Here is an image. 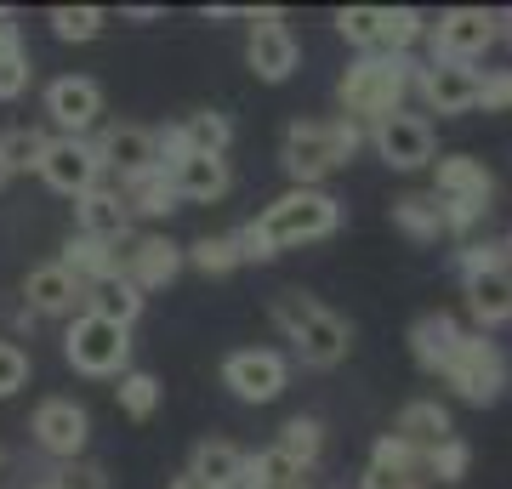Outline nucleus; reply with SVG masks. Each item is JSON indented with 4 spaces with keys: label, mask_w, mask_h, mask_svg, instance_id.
<instances>
[{
    "label": "nucleus",
    "mask_w": 512,
    "mask_h": 489,
    "mask_svg": "<svg viewBox=\"0 0 512 489\" xmlns=\"http://www.w3.org/2000/svg\"><path fill=\"white\" fill-rule=\"evenodd\" d=\"M416 57H387V52H370V57H353L342 80H336V97H342V114L353 126H376L387 114L404 109V97L416 91Z\"/></svg>",
    "instance_id": "nucleus-1"
},
{
    "label": "nucleus",
    "mask_w": 512,
    "mask_h": 489,
    "mask_svg": "<svg viewBox=\"0 0 512 489\" xmlns=\"http://www.w3.org/2000/svg\"><path fill=\"white\" fill-rule=\"evenodd\" d=\"M359 143H365V126H353L348 114H336V120H291L285 143H279V165H285V177L296 188H319L330 171H342L359 154Z\"/></svg>",
    "instance_id": "nucleus-2"
},
{
    "label": "nucleus",
    "mask_w": 512,
    "mask_h": 489,
    "mask_svg": "<svg viewBox=\"0 0 512 489\" xmlns=\"http://www.w3.org/2000/svg\"><path fill=\"white\" fill-rule=\"evenodd\" d=\"M274 325L285 330V342L296 347V359L308 364V370H336L353 347V325L342 313H330L319 296H308V290H279Z\"/></svg>",
    "instance_id": "nucleus-3"
},
{
    "label": "nucleus",
    "mask_w": 512,
    "mask_h": 489,
    "mask_svg": "<svg viewBox=\"0 0 512 489\" xmlns=\"http://www.w3.org/2000/svg\"><path fill=\"white\" fill-rule=\"evenodd\" d=\"M262 239L279 251H296V245H313V239H330L342 228V200L325 194V188H291V194H279L262 217H256Z\"/></svg>",
    "instance_id": "nucleus-4"
},
{
    "label": "nucleus",
    "mask_w": 512,
    "mask_h": 489,
    "mask_svg": "<svg viewBox=\"0 0 512 489\" xmlns=\"http://www.w3.org/2000/svg\"><path fill=\"white\" fill-rule=\"evenodd\" d=\"M495 40H501V12H484V6H450L439 18H427V52H433V63H467V69H478Z\"/></svg>",
    "instance_id": "nucleus-5"
},
{
    "label": "nucleus",
    "mask_w": 512,
    "mask_h": 489,
    "mask_svg": "<svg viewBox=\"0 0 512 489\" xmlns=\"http://www.w3.org/2000/svg\"><path fill=\"white\" fill-rule=\"evenodd\" d=\"M63 359L80 370V376H126L131 370V330L126 325H109L97 313H74L69 319V336H63Z\"/></svg>",
    "instance_id": "nucleus-6"
},
{
    "label": "nucleus",
    "mask_w": 512,
    "mask_h": 489,
    "mask_svg": "<svg viewBox=\"0 0 512 489\" xmlns=\"http://www.w3.org/2000/svg\"><path fill=\"white\" fill-rule=\"evenodd\" d=\"M444 387L456 393L461 404H495L507 393V359H501V347L484 336V330H467L456 347V359L444 364Z\"/></svg>",
    "instance_id": "nucleus-7"
},
{
    "label": "nucleus",
    "mask_w": 512,
    "mask_h": 489,
    "mask_svg": "<svg viewBox=\"0 0 512 489\" xmlns=\"http://www.w3.org/2000/svg\"><path fill=\"white\" fill-rule=\"evenodd\" d=\"M365 143L376 148V160L393 165V171H421V165L439 160V137H433V120L427 114H387V120H376V126L365 131Z\"/></svg>",
    "instance_id": "nucleus-8"
},
{
    "label": "nucleus",
    "mask_w": 512,
    "mask_h": 489,
    "mask_svg": "<svg viewBox=\"0 0 512 489\" xmlns=\"http://www.w3.org/2000/svg\"><path fill=\"white\" fill-rule=\"evenodd\" d=\"M222 387L234 393L239 404H274L285 387H291V364L274 347H239L222 359Z\"/></svg>",
    "instance_id": "nucleus-9"
},
{
    "label": "nucleus",
    "mask_w": 512,
    "mask_h": 489,
    "mask_svg": "<svg viewBox=\"0 0 512 489\" xmlns=\"http://www.w3.org/2000/svg\"><path fill=\"white\" fill-rule=\"evenodd\" d=\"M478 80H484V69H467V63H421L416 69V97L427 114H439V120H450V114H473L478 109Z\"/></svg>",
    "instance_id": "nucleus-10"
},
{
    "label": "nucleus",
    "mask_w": 512,
    "mask_h": 489,
    "mask_svg": "<svg viewBox=\"0 0 512 489\" xmlns=\"http://www.w3.org/2000/svg\"><path fill=\"white\" fill-rule=\"evenodd\" d=\"M40 177H46V188L80 200V194H92L97 182H103V154H97L92 137H52L46 160H40Z\"/></svg>",
    "instance_id": "nucleus-11"
},
{
    "label": "nucleus",
    "mask_w": 512,
    "mask_h": 489,
    "mask_svg": "<svg viewBox=\"0 0 512 489\" xmlns=\"http://www.w3.org/2000/svg\"><path fill=\"white\" fill-rule=\"evenodd\" d=\"M296 35L285 29V12H256L251 18V46H245V63H251L256 80H268V86H285L296 74Z\"/></svg>",
    "instance_id": "nucleus-12"
},
{
    "label": "nucleus",
    "mask_w": 512,
    "mask_h": 489,
    "mask_svg": "<svg viewBox=\"0 0 512 489\" xmlns=\"http://www.w3.org/2000/svg\"><path fill=\"white\" fill-rule=\"evenodd\" d=\"M46 114L63 137H86V131L103 120V86L92 74H57L46 86Z\"/></svg>",
    "instance_id": "nucleus-13"
},
{
    "label": "nucleus",
    "mask_w": 512,
    "mask_h": 489,
    "mask_svg": "<svg viewBox=\"0 0 512 489\" xmlns=\"http://www.w3.org/2000/svg\"><path fill=\"white\" fill-rule=\"evenodd\" d=\"M86 438H92V416H86V404L46 399L35 410V444L52 455V461H80Z\"/></svg>",
    "instance_id": "nucleus-14"
},
{
    "label": "nucleus",
    "mask_w": 512,
    "mask_h": 489,
    "mask_svg": "<svg viewBox=\"0 0 512 489\" xmlns=\"http://www.w3.org/2000/svg\"><path fill=\"white\" fill-rule=\"evenodd\" d=\"M188 268V251L177 245V239H165V234H137L131 239V251H126V279L137 290H160L171 285L177 273Z\"/></svg>",
    "instance_id": "nucleus-15"
},
{
    "label": "nucleus",
    "mask_w": 512,
    "mask_h": 489,
    "mask_svg": "<svg viewBox=\"0 0 512 489\" xmlns=\"http://www.w3.org/2000/svg\"><path fill=\"white\" fill-rule=\"evenodd\" d=\"M23 302H29V313H46V319H63V313H86V285L74 279L63 262H40V268H29V279H23Z\"/></svg>",
    "instance_id": "nucleus-16"
},
{
    "label": "nucleus",
    "mask_w": 512,
    "mask_h": 489,
    "mask_svg": "<svg viewBox=\"0 0 512 489\" xmlns=\"http://www.w3.org/2000/svg\"><path fill=\"white\" fill-rule=\"evenodd\" d=\"M433 194L439 200H467V205H490L495 200V171L473 154H439L433 160Z\"/></svg>",
    "instance_id": "nucleus-17"
},
{
    "label": "nucleus",
    "mask_w": 512,
    "mask_h": 489,
    "mask_svg": "<svg viewBox=\"0 0 512 489\" xmlns=\"http://www.w3.org/2000/svg\"><path fill=\"white\" fill-rule=\"evenodd\" d=\"M92 143L103 154V171H120V182L160 165V143H154L148 126H109V131H97Z\"/></svg>",
    "instance_id": "nucleus-18"
},
{
    "label": "nucleus",
    "mask_w": 512,
    "mask_h": 489,
    "mask_svg": "<svg viewBox=\"0 0 512 489\" xmlns=\"http://www.w3.org/2000/svg\"><path fill=\"white\" fill-rule=\"evenodd\" d=\"M461 319L456 313H421L416 325H410V359L427 370V376H444V364L456 359V347H461Z\"/></svg>",
    "instance_id": "nucleus-19"
},
{
    "label": "nucleus",
    "mask_w": 512,
    "mask_h": 489,
    "mask_svg": "<svg viewBox=\"0 0 512 489\" xmlns=\"http://www.w3.org/2000/svg\"><path fill=\"white\" fill-rule=\"evenodd\" d=\"M74 222H80V234L86 239H109V245H120V239L131 234V205H126L120 188H103V182H97L92 194L74 200Z\"/></svg>",
    "instance_id": "nucleus-20"
},
{
    "label": "nucleus",
    "mask_w": 512,
    "mask_h": 489,
    "mask_svg": "<svg viewBox=\"0 0 512 489\" xmlns=\"http://www.w3.org/2000/svg\"><path fill=\"white\" fill-rule=\"evenodd\" d=\"M57 262H63V268H69L86 290L109 285V279H120V273H126L120 245H109V239H86V234H74L69 245H63V256H57Z\"/></svg>",
    "instance_id": "nucleus-21"
},
{
    "label": "nucleus",
    "mask_w": 512,
    "mask_h": 489,
    "mask_svg": "<svg viewBox=\"0 0 512 489\" xmlns=\"http://www.w3.org/2000/svg\"><path fill=\"white\" fill-rule=\"evenodd\" d=\"M171 182H177V200L217 205L222 194L234 188V171H228V160H222V154H188V160L171 171Z\"/></svg>",
    "instance_id": "nucleus-22"
},
{
    "label": "nucleus",
    "mask_w": 512,
    "mask_h": 489,
    "mask_svg": "<svg viewBox=\"0 0 512 489\" xmlns=\"http://www.w3.org/2000/svg\"><path fill=\"white\" fill-rule=\"evenodd\" d=\"M461 285H467V313H473V325L484 330V336L512 325V268L478 273V279H461Z\"/></svg>",
    "instance_id": "nucleus-23"
},
{
    "label": "nucleus",
    "mask_w": 512,
    "mask_h": 489,
    "mask_svg": "<svg viewBox=\"0 0 512 489\" xmlns=\"http://www.w3.org/2000/svg\"><path fill=\"white\" fill-rule=\"evenodd\" d=\"M393 433H399L404 444H416V450L427 455L433 444L456 438V421H450V410H444L439 399H410V404L399 410V421H393Z\"/></svg>",
    "instance_id": "nucleus-24"
},
{
    "label": "nucleus",
    "mask_w": 512,
    "mask_h": 489,
    "mask_svg": "<svg viewBox=\"0 0 512 489\" xmlns=\"http://www.w3.org/2000/svg\"><path fill=\"white\" fill-rule=\"evenodd\" d=\"M188 472H194L205 489H239V478H245V450L228 444V438H200Z\"/></svg>",
    "instance_id": "nucleus-25"
},
{
    "label": "nucleus",
    "mask_w": 512,
    "mask_h": 489,
    "mask_svg": "<svg viewBox=\"0 0 512 489\" xmlns=\"http://www.w3.org/2000/svg\"><path fill=\"white\" fill-rule=\"evenodd\" d=\"M393 222H399L404 239H416V245H439L444 239L439 194H399V200H393Z\"/></svg>",
    "instance_id": "nucleus-26"
},
{
    "label": "nucleus",
    "mask_w": 512,
    "mask_h": 489,
    "mask_svg": "<svg viewBox=\"0 0 512 489\" xmlns=\"http://www.w3.org/2000/svg\"><path fill=\"white\" fill-rule=\"evenodd\" d=\"M120 194H126L131 211H143V217H171L177 211V182H171V171L165 165H154V171H137V177L120 182Z\"/></svg>",
    "instance_id": "nucleus-27"
},
{
    "label": "nucleus",
    "mask_w": 512,
    "mask_h": 489,
    "mask_svg": "<svg viewBox=\"0 0 512 489\" xmlns=\"http://www.w3.org/2000/svg\"><path fill=\"white\" fill-rule=\"evenodd\" d=\"M143 290L131 285L126 273H120V279H109V285H97V290H86V313H97V319H109V325H137V319H143Z\"/></svg>",
    "instance_id": "nucleus-28"
},
{
    "label": "nucleus",
    "mask_w": 512,
    "mask_h": 489,
    "mask_svg": "<svg viewBox=\"0 0 512 489\" xmlns=\"http://www.w3.org/2000/svg\"><path fill=\"white\" fill-rule=\"evenodd\" d=\"M285 461H296L302 472H313L319 467V455H325V427L313 416H291L285 427H279V444H274Z\"/></svg>",
    "instance_id": "nucleus-29"
},
{
    "label": "nucleus",
    "mask_w": 512,
    "mask_h": 489,
    "mask_svg": "<svg viewBox=\"0 0 512 489\" xmlns=\"http://www.w3.org/2000/svg\"><path fill=\"white\" fill-rule=\"evenodd\" d=\"M46 131L35 126H12V131H0V165H6V177L12 171H40V160H46Z\"/></svg>",
    "instance_id": "nucleus-30"
},
{
    "label": "nucleus",
    "mask_w": 512,
    "mask_h": 489,
    "mask_svg": "<svg viewBox=\"0 0 512 489\" xmlns=\"http://www.w3.org/2000/svg\"><path fill=\"white\" fill-rule=\"evenodd\" d=\"M370 467L393 472V478H427V455H421L416 444H404L399 433H382L370 444Z\"/></svg>",
    "instance_id": "nucleus-31"
},
{
    "label": "nucleus",
    "mask_w": 512,
    "mask_h": 489,
    "mask_svg": "<svg viewBox=\"0 0 512 489\" xmlns=\"http://www.w3.org/2000/svg\"><path fill=\"white\" fill-rule=\"evenodd\" d=\"M336 35L359 46V57L382 52V6H342L336 12Z\"/></svg>",
    "instance_id": "nucleus-32"
},
{
    "label": "nucleus",
    "mask_w": 512,
    "mask_h": 489,
    "mask_svg": "<svg viewBox=\"0 0 512 489\" xmlns=\"http://www.w3.org/2000/svg\"><path fill=\"white\" fill-rule=\"evenodd\" d=\"M188 262H194L200 273H211V279H222V273L245 268V251H239L234 234H205V239H194V245H188Z\"/></svg>",
    "instance_id": "nucleus-33"
},
{
    "label": "nucleus",
    "mask_w": 512,
    "mask_h": 489,
    "mask_svg": "<svg viewBox=\"0 0 512 489\" xmlns=\"http://www.w3.org/2000/svg\"><path fill=\"white\" fill-rule=\"evenodd\" d=\"M188 137V148L194 154H228V143H234V126H228V114L217 109H200V114H188V120H177Z\"/></svg>",
    "instance_id": "nucleus-34"
},
{
    "label": "nucleus",
    "mask_w": 512,
    "mask_h": 489,
    "mask_svg": "<svg viewBox=\"0 0 512 489\" xmlns=\"http://www.w3.org/2000/svg\"><path fill=\"white\" fill-rule=\"evenodd\" d=\"M467 467H473V444H467L461 433L427 450V484H433V478H439V484H461V478H467Z\"/></svg>",
    "instance_id": "nucleus-35"
},
{
    "label": "nucleus",
    "mask_w": 512,
    "mask_h": 489,
    "mask_svg": "<svg viewBox=\"0 0 512 489\" xmlns=\"http://www.w3.org/2000/svg\"><path fill=\"white\" fill-rule=\"evenodd\" d=\"M46 23H52L57 40H97L103 23H109V12H103V6H52Z\"/></svg>",
    "instance_id": "nucleus-36"
},
{
    "label": "nucleus",
    "mask_w": 512,
    "mask_h": 489,
    "mask_svg": "<svg viewBox=\"0 0 512 489\" xmlns=\"http://www.w3.org/2000/svg\"><path fill=\"white\" fill-rule=\"evenodd\" d=\"M114 393H120V410H126L131 421H148L154 410H160V381L148 376V370H126Z\"/></svg>",
    "instance_id": "nucleus-37"
},
{
    "label": "nucleus",
    "mask_w": 512,
    "mask_h": 489,
    "mask_svg": "<svg viewBox=\"0 0 512 489\" xmlns=\"http://www.w3.org/2000/svg\"><path fill=\"white\" fill-rule=\"evenodd\" d=\"M456 268H461V279L512 268V262H507V239H467V245L456 251Z\"/></svg>",
    "instance_id": "nucleus-38"
},
{
    "label": "nucleus",
    "mask_w": 512,
    "mask_h": 489,
    "mask_svg": "<svg viewBox=\"0 0 512 489\" xmlns=\"http://www.w3.org/2000/svg\"><path fill=\"white\" fill-rule=\"evenodd\" d=\"M46 489H109V472L97 461H57Z\"/></svg>",
    "instance_id": "nucleus-39"
},
{
    "label": "nucleus",
    "mask_w": 512,
    "mask_h": 489,
    "mask_svg": "<svg viewBox=\"0 0 512 489\" xmlns=\"http://www.w3.org/2000/svg\"><path fill=\"white\" fill-rule=\"evenodd\" d=\"M29 52H23V46H6V52H0V103H12V97H23V91H29Z\"/></svg>",
    "instance_id": "nucleus-40"
},
{
    "label": "nucleus",
    "mask_w": 512,
    "mask_h": 489,
    "mask_svg": "<svg viewBox=\"0 0 512 489\" xmlns=\"http://www.w3.org/2000/svg\"><path fill=\"white\" fill-rule=\"evenodd\" d=\"M478 109L512 114V69H484V80H478Z\"/></svg>",
    "instance_id": "nucleus-41"
},
{
    "label": "nucleus",
    "mask_w": 512,
    "mask_h": 489,
    "mask_svg": "<svg viewBox=\"0 0 512 489\" xmlns=\"http://www.w3.org/2000/svg\"><path fill=\"white\" fill-rule=\"evenodd\" d=\"M23 381H29V353L18 342H0V399H12Z\"/></svg>",
    "instance_id": "nucleus-42"
},
{
    "label": "nucleus",
    "mask_w": 512,
    "mask_h": 489,
    "mask_svg": "<svg viewBox=\"0 0 512 489\" xmlns=\"http://www.w3.org/2000/svg\"><path fill=\"white\" fill-rule=\"evenodd\" d=\"M359 489H427V478H393L382 467H365L359 472Z\"/></svg>",
    "instance_id": "nucleus-43"
},
{
    "label": "nucleus",
    "mask_w": 512,
    "mask_h": 489,
    "mask_svg": "<svg viewBox=\"0 0 512 489\" xmlns=\"http://www.w3.org/2000/svg\"><path fill=\"white\" fill-rule=\"evenodd\" d=\"M6 46H23V40H18V18L0 6V52H6Z\"/></svg>",
    "instance_id": "nucleus-44"
},
{
    "label": "nucleus",
    "mask_w": 512,
    "mask_h": 489,
    "mask_svg": "<svg viewBox=\"0 0 512 489\" xmlns=\"http://www.w3.org/2000/svg\"><path fill=\"white\" fill-rule=\"evenodd\" d=\"M165 489H205V484H200V478H194V472H177V478H171V484H165Z\"/></svg>",
    "instance_id": "nucleus-45"
},
{
    "label": "nucleus",
    "mask_w": 512,
    "mask_h": 489,
    "mask_svg": "<svg viewBox=\"0 0 512 489\" xmlns=\"http://www.w3.org/2000/svg\"><path fill=\"white\" fill-rule=\"evenodd\" d=\"M501 40H512V12H501Z\"/></svg>",
    "instance_id": "nucleus-46"
},
{
    "label": "nucleus",
    "mask_w": 512,
    "mask_h": 489,
    "mask_svg": "<svg viewBox=\"0 0 512 489\" xmlns=\"http://www.w3.org/2000/svg\"><path fill=\"white\" fill-rule=\"evenodd\" d=\"M507 262H512V234H507Z\"/></svg>",
    "instance_id": "nucleus-47"
},
{
    "label": "nucleus",
    "mask_w": 512,
    "mask_h": 489,
    "mask_svg": "<svg viewBox=\"0 0 512 489\" xmlns=\"http://www.w3.org/2000/svg\"><path fill=\"white\" fill-rule=\"evenodd\" d=\"M0 182H6V165H0Z\"/></svg>",
    "instance_id": "nucleus-48"
},
{
    "label": "nucleus",
    "mask_w": 512,
    "mask_h": 489,
    "mask_svg": "<svg viewBox=\"0 0 512 489\" xmlns=\"http://www.w3.org/2000/svg\"><path fill=\"white\" fill-rule=\"evenodd\" d=\"M35 489H46V484H35Z\"/></svg>",
    "instance_id": "nucleus-49"
}]
</instances>
